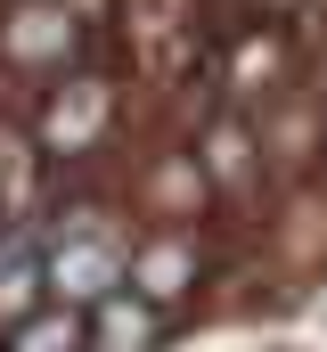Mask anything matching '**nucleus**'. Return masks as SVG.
I'll return each mask as SVG.
<instances>
[{
    "label": "nucleus",
    "mask_w": 327,
    "mask_h": 352,
    "mask_svg": "<svg viewBox=\"0 0 327 352\" xmlns=\"http://www.w3.org/2000/svg\"><path fill=\"white\" fill-rule=\"evenodd\" d=\"M115 123V90L106 74H58L41 98V156H90Z\"/></svg>",
    "instance_id": "3"
},
{
    "label": "nucleus",
    "mask_w": 327,
    "mask_h": 352,
    "mask_svg": "<svg viewBox=\"0 0 327 352\" xmlns=\"http://www.w3.org/2000/svg\"><path fill=\"white\" fill-rule=\"evenodd\" d=\"M41 278H49V254H41V238H33L25 221H8V238H0V311H33Z\"/></svg>",
    "instance_id": "6"
},
{
    "label": "nucleus",
    "mask_w": 327,
    "mask_h": 352,
    "mask_svg": "<svg viewBox=\"0 0 327 352\" xmlns=\"http://www.w3.org/2000/svg\"><path fill=\"white\" fill-rule=\"evenodd\" d=\"M82 320H90V344H98V352H148V344H156V328H164L156 303H148V295H123V287L98 295Z\"/></svg>",
    "instance_id": "5"
},
{
    "label": "nucleus",
    "mask_w": 327,
    "mask_h": 352,
    "mask_svg": "<svg viewBox=\"0 0 327 352\" xmlns=\"http://www.w3.org/2000/svg\"><path fill=\"white\" fill-rule=\"evenodd\" d=\"M131 278V246H123V230L115 221H90V213H58V246H49V287L66 295V303H98V295H115Z\"/></svg>",
    "instance_id": "1"
},
{
    "label": "nucleus",
    "mask_w": 327,
    "mask_h": 352,
    "mask_svg": "<svg viewBox=\"0 0 327 352\" xmlns=\"http://www.w3.org/2000/svg\"><path fill=\"white\" fill-rule=\"evenodd\" d=\"M74 50H82V8H66V0H25L0 16V66L41 90L74 66Z\"/></svg>",
    "instance_id": "2"
},
{
    "label": "nucleus",
    "mask_w": 327,
    "mask_h": 352,
    "mask_svg": "<svg viewBox=\"0 0 327 352\" xmlns=\"http://www.w3.org/2000/svg\"><path fill=\"white\" fill-rule=\"evenodd\" d=\"M33 140H0V221H33V197H41V164L25 156Z\"/></svg>",
    "instance_id": "8"
},
{
    "label": "nucleus",
    "mask_w": 327,
    "mask_h": 352,
    "mask_svg": "<svg viewBox=\"0 0 327 352\" xmlns=\"http://www.w3.org/2000/svg\"><path fill=\"white\" fill-rule=\"evenodd\" d=\"M188 287H196V246H188V238L164 230V238H148V246H131V295H148V303L164 311V303H180Z\"/></svg>",
    "instance_id": "4"
},
{
    "label": "nucleus",
    "mask_w": 327,
    "mask_h": 352,
    "mask_svg": "<svg viewBox=\"0 0 327 352\" xmlns=\"http://www.w3.org/2000/svg\"><path fill=\"white\" fill-rule=\"evenodd\" d=\"M82 344H90V320L74 303H41V311H16L0 352H82Z\"/></svg>",
    "instance_id": "7"
}]
</instances>
